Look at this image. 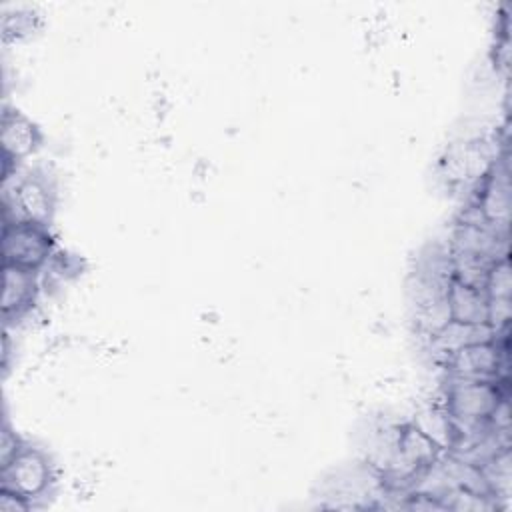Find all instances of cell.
Returning <instances> with one entry per match:
<instances>
[{
    "label": "cell",
    "mask_w": 512,
    "mask_h": 512,
    "mask_svg": "<svg viewBox=\"0 0 512 512\" xmlns=\"http://www.w3.org/2000/svg\"><path fill=\"white\" fill-rule=\"evenodd\" d=\"M506 332V330H502ZM500 332V334H502ZM500 334L492 342H478L460 348L452 356L444 360L450 376L454 378H470V380H488V382H506V358L508 344L506 336L500 340Z\"/></svg>",
    "instance_id": "6da1fadb"
},
{
    "label": "cell",
    "mask_w": 512,
    "mask_h": 512,
    "mask_svg": "<svg viewBox=\"0 0 512 512\" xmlns=\"http://www.w3.org/2000/svg\"><path fill=\"white\" fill-rule=\"evenodd\" d=\"M50 236L46 226L14 220L4 224L2 234V260L4 266L36 272L50 256Z\"/></svg>",
    "instance_id": "7a4b0ae2"
},
{
    "label": "cell",
    "mask_w": 512,
    "mask_h": 512,
    "mask_svg": "<svg viewBox=\"0 0 512 512\" xmlns=\"http://www.w3.org/2000/svg\"><path fill=\"white\" fill-rule=\"evenodd\" d=\"M2 488L12 490L26 500L38 498L44 494L52 480V470L48 458L38 450L30 446H22L18 454L0 468Z\"/></svg>",
    "instance_id": "3957f363"
},
{
    "label": "cell",
    "mask_w": 512,
    "mask_h": 512,
    "mask_svg": "<svg viewBox=\"0 0 512 512\" xmlns=\"http://www.w3.org/2000/svg\"><path fill=\"white\" fill-rule=\"evenodd\" d=\"M508 174L510 172L506 162H494L482 180L478 200L474 204L492 228L506 234H508L510 206H512Z\"/></svg>",
    "instance_id": "277c9868"
},
{
    "label": "cell",
    "mask_w": 512,
    "mask_h": 512,
    "mask_svg": "<svg viewBox=\"0 0 512 512\" xmlns=\"http://www.w3.org/2000/svg\"><path fill=\"white\" fill-rule=\"evenodd\" d=\"M500 332H496L490 324H464L450 320L442 330H438L430 338L432 354L438 356L442 362L458 352L464 346L478 344V342H492L498 338Z\"/></svg>",
    "instance_id": "5b68a950"
},
{
    "label": "cell",
    "mask_w": 512,
    "mask_h": 512,
    "mask_svg": "<svg viewBox=\"0 0 512 512\" xmlns=\"http://www.w3.org/2000/svg\"><path fill=\"white\" fill-rule=\"evenodd\" d=\"M14 204H16L18 220H26V222H34V224H40V226H48V222L52 218L54 202H52L50 188L40 178H36V176L24 178L16 186Z\"/></svg>",
    "instance_id": "8992f818"
},
{
    "label": "cell",
    "mask_w": 512,
    "mask_h": 512,
    "mask_svg": "<svg viewBox=\"0 0 512 512\" xmlns=\"http://www.w3.org/2000/svg\"><path fill=\"white\" fill-rule=\"evenodd\" d=\"M446 300L452 320L464 324H488V296L484 290L462 284L452 278Z\"/></svg>",
    "instance_id": "52a82bcc"
},
{
    "label": "cell",
    "mask_w": 512,
    "mask_h": 512,
    "mask_svg": "<svg viewBox=\"0 0 512 512\" xmlns=\"http://www.w3.org/2000/svg\"><path fill=\"white\" fill-rule=\"evenodd\" d=\"M36 276L30 270L4 266V294H2V312L6 318L20 316L30 308L36 296Z\"/></svg>",
    "instance_id": "ba28073f"
},
{
    "label": "cell",
    "mask_w": 512,
    "mask_h": 512,
    "mask_svg": "<svg viewBox=\"0 0 512 512\" xmlns=\"http://www.w3.org/2000/svg\"><path fill=\"white\" fill-rule=\"evenodd\" d=\"M36 128L20 114L6 112L2 118V148L6 160H18L36 148Z\"/></svg>",
    "instance_id": "9c48e42d"
},
{
    "label": "cell",
    "mask_w": 512,
    "mask_h": 512,
    "mask_svg": "<svg viewBox=\"0 0 512 512\" xmlns=\"http://www.w3.org/2000/svg\"><path fill=\"white\" fill-rule=\"evenodd\" d=\"M478 470L490 490V494L500 500L510 502V492H512V456H510V446L498 450L490 458H486L482 464H478ZM502 506V504H500Z\"/></svg>",
    "instance_id": "30bf717a"
},
{
    "label": "cell",
    "mask_w": 512,
    "mask_h": 512,
    "mask_svg": "<svg viewBox=\"0 0 512 512\" xmlns=\"http://www.w3.org/2000/svg\"><path fill=\"white\" fill-rule=\"evenodd\" d=\"M412 424L444 452L454 450L458 442V430L446 408H426L414 418Z\"/></svg>",
    "instance_id": "8fae6325"
},
{
    "label": "cell",
    "mask_w": 512,
    "mask_h": 512,
    "mask_svg": "<svg viewBox=\"0 0 512 512\" xmlns=\"http://www.w3.org/2000/svg\"><path fill=\"white\" fill-rule=\"evenodd\" d=\"M450 320H452V314H450V306H448L446 296H440V298H434V300H428V302L420 304L418 326L428 338H432L438 330H442Z\"/></svg>",
    "instance_id": "7c38bea8"
},
{
    "label": "cell",
    "mask_w": 512,
    "mask_h": 512,
    "mask_svg": "<svg viewBox=\"0 0 512 512\" xmlns=\"http://www.w3.org/2000/svg\"><path fill=\"white\" fill-rule=\"evenodd\" d=\"M484 292L488 298H502L512 300V272H510V258H502L494 262L486 274Z\"/></svg>",
    "instance_id": "4fadbf2b"
},
{
    "label": "cell",
    "mask_w": 512,
    "mask_h": 512,
    "mask_svg": "<svg viewBox=\"0 0 512 512\" xmlns=\"http://www.w3.org/2000/svg\"><path fill=\"white\" fill-rule=\"evenodd\" d=\"M24 444L18 440L16 434H12L8 428L2 430V440H0V468L6 466L22 448Z\"/></svg>",
    "instance_id": "5bb4252c"
},
{
    "label": "cell",
    "mask_w": 512,
    "mask_h": 512,
    "mask_svg": "<svg viewBox=\"0 0 512 512\" xmlns=\"http://www.w3.org/2000/svg\"><path fill=\"white\" fill-rule=\"evenodd\" d=\"M30 508V500H26L24 496L0 488V512H24Z\"/></svg>",
    "instance_id": "9a60e30c"
}]
</instances>
